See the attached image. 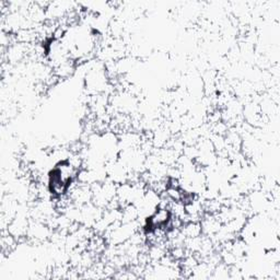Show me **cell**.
<instances>
[{
    "mask_svg": "<svg viewBox=\"0 0 280 280\" xmlns=\"http://www.w3.org/2000/svg\"><path fill=\"white\" fill-rule=\"evenodd\" d=\"M182 234L184 235L185 239H192L201 237L202 233V225L201 221H189L184 224L181 229Z\"/></svg>",
    "mask_w": 280,
    "mask_h": 280,
    "instance_id": "obj_2",
    "label": "cell"
},
{
    "mask_svg": "<svg viewBox=\"0 0 280 280\" xmlns=\"http://www.w3.org/2000/svg\"><path fill=\"white\" fill-rule=\"evenodd\" d=\"M122 218L121 220L123 224H130V222L138 221L139 219V211L134 204H130V205L122 208Z\"/></svg>",
    "mask_w": 280,
    "mask_h": 280,
    "instance_id": "obj_3",
    "label": "cell"
},
{
    "mask_svg": "<svg viewBox=\"0 0 280 280\" xmlns=\"http://www.w3.org/2000/svg\"><path fill=\"white\" fill-rule=\"evenodd\" d=\"M202 225V233L206 237H213L219 229L221 228L222 224L218 219L216 215H210V213H205L201 220Z\"/></svg>",
    "mask_w": 280,
    "mask_h": 280,
    "instance_id": "obj_1",
    "label": "cell"
}]
</instances>
